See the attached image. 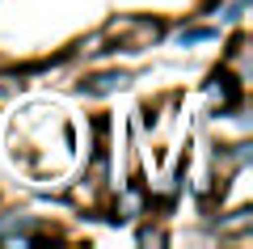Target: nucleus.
Masks as SVG:
<instances>
[{
  "mask_svg": "<svg viewBox=\"0 0 253 249\" xmlns=\"http://www.w3.org/2000/svg\"><path fill=\"white\" fill-rule=\"evenodd\" d=\"M211 98H215L219 106H232V101H236V85H232V76H215V80H211Z\"/></svg>",
  "mask_w": 253,
  "mask_h": 249,
  "instance_id": "2",
  "label": "nucleus"
},
{
  "mask_svg": "<svg viewBox=\"0 0 253 249\" xmlns=\"http://www.w3.org/2000/svg\"><path fill=\"white\" fill-rule=\"evenodd\" d=\"M123 85H126V76H123V72H106V76L84 80V93H114V89H123Z\"/></svg>",
  "mask_w": 253,
  "mask_h": 249,
  "instance_id": "1",
  "label": "nucleus"
},
{
  "mask_svg": "<svg viewBox=\"0 0 253 249\" xmlns=\"http://www.w3.org/2000/svg\"><path fill=\"white\" fill-rule=\"evenodd\" d=\"M203 38H215V30H181V43H203Z\"/></svg>",
  "mask_w": 253,
  "mask_h": 249,
  "instance_id": "3",
  "label": "nucleus"
}]
</instances>
